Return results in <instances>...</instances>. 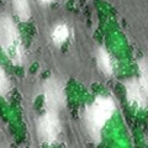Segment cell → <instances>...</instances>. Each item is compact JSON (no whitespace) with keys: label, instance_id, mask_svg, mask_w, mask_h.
I'll return each instance as SVG.
<instances>
[{"label":"cell","instance_id":"6da1fadb","mask_svg":"<svg viewBox=\"0 0 148 148\" xmlns=\"http://www.w3.org/2000/svg\"><path fill=\"white\" fill-rule=\"evenodd\" d=\"M116 111V104L110 96L99 95L84 110V121L86 131L92 142L101 141V131L105 123L111 119Z\"/></svg>","mask_w":148,"mask_h":148},{"label":"cell","instance_id":"7a4b0ae2","mask_svg":"<svg viewBox=\"0 0 148 148\" xmlns=\"http://www.w3.org/2000/svg\"><path fill=\"white\" fill-rule=\"evenodd\" d=\"M0 48L14 64H22L24 46L17 27L9 15H0Z\"/></svg>","mask_w":148,"mask_h":148},{"label":"cell","instance_id":"3957f363","mask_svg":"<svg viewBox=\"0 0 148 148\" xmlns=\"http://www.w3.org/2000/svg\"><path fill=\"white\" fill-rule=\"evenodd\" d=\"M42 95L45 108L47 111L58 112L66 105L64 86L57 78H48L42 85Z\"/></svg>","mask_w":148,"mask_h":148},{"label":"cell","instance_id":"277c9868","mask_svg":"<svg viewBox=\"0 0 148 148\" xmlns=\"http://www.w3.org/2000/svg\"><path fill=\"white\" fill-rule=\"evenodd\" d=\"M59 132H61V122L58 119V112L46 111L37 122V133L40 141L43 145L52 146L57 142Z\"/></svg>","mask_w":148,"mask_h":148},{"label":"cell","instance_id":"5b68a950","mask_svg":"<svg viewBox=\"0 0 148 148\" xmlns=\"http://www.w3.org/2000/svg\"><path fill=\"white\" fill-rule=\"evenodd\" d=\"M126 96L130 105L136 109H145L147 106V92L138 79H130L125 83Z\"/></svg>","mask_w":148,"mask_h":148},{"label":"cell","instance_id":"8992f818","mask_svg":"<svg viewBox=\"0 0 148 148\" xmlns=\"http://www.w3.org/2000/svg\"><path fill=\"white\" fill-rule=\"evenodd\" d=\"M96 57H98V66L100 68V71L105 75H111L114 73V61L111 54L104 47H100Z\"/></svg>","mask_w":148,"mask_h":148},{"label":"cell","instance_id":"52a82bcc","mask_svg":"<svg viewBox=\"0 0 148 148\" xmlns=\"http://www.w3.org/2000/svg\"><path fill=\"white\" fill-rule=\"evenodd\" d=\"M69 34H71V31H69L68 25L64 24V22H59L52 29L51 38H52V42L56 46H62L68 40Z\"/></svg>","mask_w":148,"mask_h":148},{"label":"cell","instance_id":"ba28073f","mask_svg":"<svg viewBox=\"0 0 148 148\" xmlns=\"http://www.w3.org/2000/svg\"><path fill=\"white\" fill-rule=\"evenodd\" d=\"M14 11L21 21H27L31 17V9L29 0H11Z\"/></svg>","mask_w":148,"mask_h":148},{"label":"cell","instance_id":"9c48e42d","mask_svg":"<svg viewBox=\"0 0 148 148\" xmlns=\"http://www.w3.org/2000/svg\"><path fill=\"white\" fill-rule=\"evenodd\" d=\"M138 71H140V83L148 95V58H142L138 62Z\"/></svg>","mask_w":148,"mask_h":148},{"label":"cell","instance_id":"30bf717a","mask_svg":"<svg viewBox=\"0 0 148 148\" xmlns=\"http://www.w3.org/2000/svg\"><path fill=\"white\" fill-rule=\"evenodd\" d=\"M9 91H10V80L5 69L0 66V96H6Z\"/></svg>","mask_w":148,"mask_h":148},{"label":"cell","instance_id":"8fae6325","mask_svg":"<svg viewBox=\"0 0 148 148\" xmlns=\"http://www.w3.org/2000/svg\"><path fill=\"white\" fill-rule=\"evenodd\" d=\"M40 1L42 4H51V3H53L54 0H40Z\"/></svg>","mask_w":148,"mask_h":148}]
</instances>
